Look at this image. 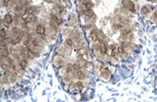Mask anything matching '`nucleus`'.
<instances>
[{
    "instance_id": "obj_1",
    "label": "nucleus",
    "mask_w": 157,
    "mask_h": 102,
    "mask_svg": "<svg viewBox=\"0 0 157 102\" xmlns=\"http://www.w3.org/2000/svg\"><path fill=\"white\" fill-rule=\"evenodd\" d=\"M121 3H122V5L125 9L128 10V11L133 12V13H134L136 12L135 4H134V3L132 0H122Z\"/></svg>"
},
{
    "instance_id": "obj_2",
    "label": "nucleus",
    "mask_w": 157,
    "mask_h": 102,
    "mask_svg": "<svg viewBox=\"0 0 157 102\" xmlns=\"http://www.w3.org/2000/svg\"><path fill=\"white\" fill-rule=\"evenodd\" d=\"M124 51L126 52V53H130L134 50V48L135 46L133 43H132V42H122L121 43V46H120Z\"/></svg>"
},
{
    "instance_id": "obj_3",
    "label": "nucleus",
    "mask_w": 157,
    "mask_h": 102,
    "mask_svg": "<svg viewBox=\"0 0 157 102\" xmlns=\"http://www.w3.org/2000/svg\"><path fill=\"white\" fill-rule=\"evenodd\" d=\"M101 78L103 80H109L111 78V72L107 69H102L101 70Z\"/></svg>"
},
{
    "instance_id": "obj_4",
    "label": "nucleus",
    "mask_w": 157,
    "mask_h": 102,
    "mask_svg": "<svg viewBox=\"0 0 157 102\" xmlns=\"http://www.w3.org/2000/svg\"><path fill=\"white\" fill-rule=\"evenodd\" d=\"M36 33H37L38 35H39V36H43V35H45V33H46V28L45 26L42 24H39L36 26Z\"/></svg>"
},
{
    "instance_id": "obj_5",
    "label": "nucleus",
    "mask_w": 157,
    "mask_h": 102,
    "mask_svg": "<svg viewBox=\"0 0 157 102\" xmlns=\"http://www.w3.org/2000/svg\"><path fill=\"white\" fill-rule=\"evenodd\" d=\"M51 21L54 22L57 25H61V23H62V18L61 17V16H56V15L52 14L51 15Z\"/></svg>"
},
{
    "instance_id": "obj_6",
    "label": "nucleus",
    "mask_w": 157,
    "mask_h": 102,
    "mask_svg": "<svg viewBox=\"0 0 157 102\" xmlns=\"http://www.w3.org/2000/svg\"><path fill=\"white\" fill-rule=\"evenodd\" d=\"M133 39V35L132 33H128L127 35H121V38H120V40L122 42H132V40Z\"/></svg>"
},
{
    "instance_id": "obj_7",
    "label": "nucleus",
    "mask_w": 157,
    "mask_h": 102,
    "mask_svg": "<svg viewBox=\"0 0 157 102\" xmlns=\"http://www.w3.org/2000/svg\"><path fill=\"white\" fill-rule=\"evenodd\" d=\"M90 39L93 42H96L97 39H98V37H99V32L97 31V29H94V30H92L90 33Z\"/></svg>"
},
{
    "instance_id": "obj_8",
    "label": "nucleus",
    "mask_w": 157,
    "mask_h": 102,
    "mask_svg": "<svg viewBox=\"0 0 157 102\" xmlns=\"http://www.w3.org/2000/svg\"><path fill=\"white\" fill-rule=\"evenodd\" d=\"M63 62H64L63 58H62L61 56H56L53 60V64L56 67H60V66H61L62 64H63Z\"/></svg>"
},
{
    "instance_id": "obj_9",
    "label": "nucleus",
    "mask_w": 157,
    "mask_h": 102,
    "mask_svg": "<svg viewBox=\"0 0 157 102\" xmlns=\"http://www.w3.org/2000/svg\"><path fill=\"white\" fill-rule=\"evenodd\" d=\"M152 6L150 5H145L142 7V15L144 16H147L148 14L151 12V11H152Z\"/></svg>"
},
{
    "instance_id": "obj_10",
    "label": "nucleus",
    "mask_w": 157,
    "mask_h": 102,
    "mask_svg": "<svg viewBox=\"0 0 157 102\" xmlns=\"http://www.w3.org/2000/svg\"><path fill=\"white\" fill-rule=\"evenodd\" d=\"M9 55V49L7 46H1V56L4 57H8Z\"/></svg>"
},
{
    "instance_id": "obj_11",
    "label": "nucleus",
    "mask_w": 157,
    "mask_h": 102,
    "mask_svg": "<svg viewBox=\"0 0 157 102\" xmlns=\"http://www.w3.org/2000/svg\"><path fill=\"white\" fill-rule=\"evenodd\" d=\"M18 30L19 29H17V27H12L11 29V30H10V37L12 39H14L18 36Z\"/></svg>"
},
{
    "instance_id": "obj_12",
    "label": "nucleus",
    "mask_w": 157,
    "mask_h": 102,
    "mask_svg": "<svg viewBox=\"0 0 157 102\" xmlns=\"http://www.w3.org/2000/svg\"><path fill=\"white\" fill-rule=\"evenodd\" d=\"M13 16H12L11 14H6L4 18H3V21L8 23V24L11 25L13 22Z\"/></svg>"
},
{
    "instance_id": "obj_13",
    "label": "nucleus",
    "mask_w": 157,
    "mask_h": 102,
    "mask_svg": "<svg viewBox=\"0 0 157 102\" xmlns=\"http://www.w3.org/2000/svg\"><path fill=\"white\" fill-rule=\"evenodd\" d=\"M96 21V16L94 14H91L88 16H85V21L87 23H93Z\"/></svg>"
},
{
    "instance_id": "obj_14",
    "label": "nucleus",
    "mask_w": 157,
    "mask_h": 102,
    "mask_svg": "<svg viewBox=\"0 0 157 102\" xmlns=\"http://www.w3.org/2000/svg\"><path fill=\"white\" fill-rule=\"evenodd\" d=\"M100 48H101V53L103 56H105L107 52V48L106 43H104V42H100Z\"/></svg>"
},
{
    "instance_id": "obj_15",
    "label": "nucleus",
    "mask_w": 157,
    "mask_h": 102,
    "mask_svg": "<svg viewBox=\"0 0 157 102\" xmlns=\"http://www.w3.org/2000/svg\"><path fill=\"white\" fill-rule=\"evenodd\" d=\"M65 43H66V45H67L68 48H73L74 45H75V42H74V40L70 38L66 39V42H65Z\"/></svg>"
},
{
    "instance_id": "obj_16",
    "label": "nucleus",
    "mask_w": 157,
    "mask_h": 102,
    "mask_svg": "<svg viewBox=\"0 0 157 102\" xmlns=\"http://www.w3.org/2000/svg\"><path fill=\"white\" fill-rule=\"evenodd\" d=\"M131 32V30L129 27H123L122 29H121V30H120V34H121V35H127V34H128V33Z\"/></svg>"
},
{
    "instance_id": "obj_17",
    "label": "nucleus",
    "mask_w": 157,
    "mask_h": 102,
    "mask_svg": "<svg viewBox=\"0 0 157 102\" xmlns=\"http://www.w3.org/2000/svg\"><path fill=\"white\" fill-rule=\"evenodd\" d=\"M70 21L71 22L72 25H76L77 24V21H78V18L76 15L75 14H73L70 16Z\"/></svg>"
},
{
    "instance_id": "obj_18",
    "label": "nucleus",
    "mask_w": 157,
    "mask_h": 102,
    "mask_svg": "<svg viewBox=\"0 0 157 102\" xmlns=\"http://www.w3.org/2000/svg\"><path fill=\"white\" fill-rule=\"evenodd\" d=\"M72 81V78L70 75L67 74V75H64V78H63V82L67 84H70Z\"/></svg>"
},
{
    "instance_id": "obj_19",
    "label": "nucleus",
    "mask_w": 157,
    "mask_h": 102,
    "mask_svg": "<svg viewBox=\"0 0 157 102\" xmlns=\"http://www.w3.org/2000/svg\"><path fill=\"white\" fill-rule=\"evenodd\" d=\"M7 38V31L5 28L2 27L1 29V40H4Z\"/></svg>"
},
{
    "instance_id": "obj_20",
    "label": "nucleus",
    "mask_w": 157,
    "mask_h": 102,
    "mask_svg": "<svg viewBox=\"0 0 157 102\" xmlns=\"http://www.w3.org/2000/svg\"><path fill=\"white\" fill-rule=\"evenodd\" d=\"M75 87L78 90H82L84 88V84H83L82 82H80V81H78L77 83H75Z\"/></svg>"
},
{
    "instance_id": "obj_21",
    "label": "nucleus",
    "mask_w": 157,
    "mask_h": 102,
    "mask_svg": "<svg viewBox=\"0 0 157 102\" xmlns=\"http://www.w3.org/2000/svg\"><path fill=\"white\" fill-rule=\"evenodd\" d=\"M151 21H152L153 23H155V24H157V10L155 12H154V13L152 15Z\"/></svg>"
},
{
    "instance_id": "obj_22",
    "label": "nucleus",
    "mask_w": 157,
    "mask_h": 102,
    "mask_svg": "<svg viewBox=\"0 0 157 102\" xmlns=\"http://www.w3.org/2000/svg\"><path fill=\"white\" fill-rule=\"evenodd\" d=\"M1 81H2V83H8V81H9V78H8V75H6V74H4V75L2 76V78H1Z\"/></svg>"
},
{
    "instance_id": "obj_23",
    "label": "nucleus",
    "mask_w": 157,
    "mask_h": 102,
    "mask_svg": "<svg viewBox=\"0 0 157 102\" xmlns=\"http://www.w3.org/2000/svg\"><path fill=\"white\" fill-rule=\"evenodd\" d=\"M11 3V0H2V3H3V7L5 8H8L9 4Z\"/></svg>"
},
{
    "instance_id": "obj_24",
    "label": "nucleus",
    "mask_w": 157,
    "mask_h": 102,
    "mask_svg": "<svg viewBox=\"0 0 157 102\" xmlns=\"http://www.w3.org/2000/svg\"><path fill=\"white\" fill-rule=\"evenodd\" d=\"M18 35L20 36V37H22V38H23L25 35H26V32H25L24 30H22V29H19L18 30Z\"/></svg>"
},
{
    "instance_id": "obj_25",
    "label": "nucleus",
    "mask_w": 157,
    "mask_h": 102,
    "mask_svg": "<svg viewBox=\"0 0 157 102\" xmlns=\"http://www.w3.org/2000/svg\"><path fill=\"white\" fill-rule=\"evenodd\" d=\"M84 3H85L86 7H87L88 9H91V8L93 7V3H92V2H89V1H88V2H85Z\"/></svg>"
},
{
    "instance_id": "obj_26",
    "label": "nucleus",
    "mask_w": 157,
    "mask_h": 102,
    "mask_svg": "<svg viewBox=\"0 0 157 102\" xmlns=\"http://www.w3.org/2000/svg\"><path fill=\"white\" fill-rule=\"evenodd\" d=\"M148 1L152 2V3H156L157 2V0H148Z\"/></svg>"
}]
</instances>
